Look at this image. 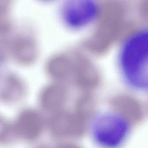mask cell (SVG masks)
Masks as SVG:
<instances>
[{
  "label": "cell",
  "mask_w": 148,
  "mask_h": 148,
  "mask_svg": "<svg viewBox=\"0 0 148 148\" xmlns=\"http://www.w3.org/2000/svg\"><path fill=\"white\" fill-rule=\"evenodd\" d=\"M117 64L124 83L137 93L148 88V31L141 28L129 35L122 42Z\"/></svg>",
  "instance_id": "cell-1"
},
{
  "label": "cell",
  "mask_w": 148,
  "mask_h": 148,
  "mask_svg": "<svg viewBox=\"0 0 148 148\" xmlns=\"http://www.w3.org/2000/svg\"><path fill=\"white\" fill-rule=\"evenodd\" d=\"M95 141L103 148H117L125 141L130 126L126 117L120 113L107 110L97 114L91 124Z\"/></svg>",
  "instance_id": "cell-2"
},
{
  "label": "cell",
  "mask_w": 148,
  "mask_h": 148,
  "mask_svg": "<svg viewBox=\"0 0 148 148\" xmlns=\"http://www.w3.org/2000/svg\"><path fill=\"white\" fill-rule=\"evenodd\" d=\"M100 12L97 0H65L61 15L65 26L73 30H80L93 23Z\"/></svg>",
  "instance_id": "cell-3"
},
{
  "label": "cell",
  "mask_w": 148,
  "mask_h": 148,
  "mask_svg": "<svg viewBox=\"0 0 148 148\" xmlns=\"http://www.w3.org/2000/svg\"><path fill=\"white\" fill-rule=\"evenodd\" d=\"M41 118L34 110L26 109L18 115L15 128L18 135L26 140H34L39 137L41 131Z\"/></svg>",
  "instance_id": "cell-4"
},
{
  "label": "cell",
  "mask_w": 148,
  "mask_h": 148,
  "mask_svg": "<svg viewBox=\"0 0 148 148\" xmlns=\"http://www.w3.org/2000/svg\"><path fill=\"white\" fill-rule=\"evenodd\" d=\"M10 53L14 60L23 66L32 65L39 56V47L36 42L29 38L16 40L10 46Z\"/></svg>",
  "instance_id": "cell-5"
},
{
  "label": "cell",
  "mask_w": 148,
  "mask_h": 148,
  "mask_svg": "<svg viewBox=\"0 0 148 148\" xmlns=\"http://www.w3.org/2000/svg\"><path fill=\"white\" fill-rule=\"evenodd\" d=\"M27 93L24 81L18 76H7L0 85V101L6 103H14L22 100Z\"/></svg>",
  "instance_id": "cell-6"
},
{
  "label": "cell",
  "mask_w": 148,
  "mask_h": 148,
  "mask_svg": "<svg viewBox=\"0 0 148 148\" xmlns=\"http://www.w3.org/2000/svg\"><path fill=\"white\" fill-rule=\"evenodd\" d=\"M7 59V51L5 46L0 44V67L5 63Z\"/></svg>",
  "instance_id": "cell-7"
}]
</instances>
